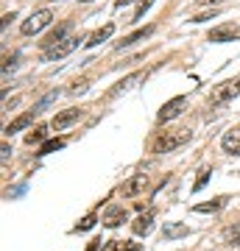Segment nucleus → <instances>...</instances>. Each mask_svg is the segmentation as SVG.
I'll list each match as a JSON object with an SVG mask.
<instances>
[{"label": "nucleus", "instance_id": "1", "mask_svg": "<svg viewBox=\"0 0 240 251\" xmlns=\"http://www.w3.org/2000/svg\"><path fill=\"white\" fill-rule=\"evenodd\" d=\"M185 143H190V128H168L154 140V153H170Z\"/></svg>", "mask_w": 240, "mask_h": 251}, {"label": "nucleus", "instance_id": "2", "mask_svg": "<svg viewBox=\"0 0 240 251\" xmlns=\"http://www.w3.org/2000/svg\"><path fill=\"white\" fill-rule=\"evenodd\" d=\"M53 23V11L51 9H39V11H34L28 20H23V25H20V31L26 36H31V34H39L42 28H48Z\"/></svg>", "mask_w": 240, "mask_h": 251}, {"label": "nucleus", "instance_id": "3", "mask_svg": "<svg viewBox=\"0 0 240 251\" xmlns=\"http://www.w3.org/2000/svg\"><path fill=\"white\" fill-rule=\"evenodd\" d=\"M240 95V81L235 78V81H223V84H218L213 92H210V103L213 106H223L226 100H232V98H238Z\"/></svg>", "mask_w": 240, "mask_h": 251}, {"label": "nucleus", "instance_id": "4", "mask_svg": "<svg viewBox=\"0 0 240 251\" xmlns=\"http://www.w3.org/2000/svg\"><path fill=\"white\" fill-rule=\"evenodd\" d=\"M79 45H81L79 36H67L64 42H59V45H53V48H48V50H45V59H48V62H53V59H64V56H70Z\"/></svg>", "mask_w": 240, "mask_h": 251}, {"label": "nucleus", "instance_id": "5", "mask_svg": "<svg viewBox=\"0 0 240 251\" xmlns=\"http://www.w3.org/2000/svg\"><path fill=\"white\" fill-rule=\"evenodd\" d=\"M185 106H187V98H185V95H176V98H170L168 103L160 109L157 120H160V123H168V120H173V117L182 115V112H185Z\"/></svg>", "mask_w": 240, "mask_h": 251}, {"label": "nucleus", "instance_id": "6", "mask_svg": "<svg viewBox=\"0 0 240 251\" xmlns=\"http://www.w3.org/2000/svg\"><path fill=\"white\" fill-rule=\"evenodd\" d=\"M148 181H151V179H148V176H142V173H140V176H132V179L123 184V196H126V198L142 196V193L148 190Z\"/></svg>", "mask_w": 240, "mask_h": 251}, {"label": "nucleus", "instance_id": "7", "mask_svg": "<svg viewBox=\"0 0 240 251\" xmlns=\"http://www.w3.org/2000/svg\"><path fill=\"white\" fill-rule=\"evenodd\" d=\"M210 42H235V39H240V28L235 25H218L210 31V36H207Z\"/></svg>", "mask_w": 240, "mask_h": 251}, {"label": "nucleus", "instance_id": "8", "mask_svg": "<svg viewBox=\"0 0 240 251\" xmlns=\"http://www.w3.org/2000/svg\"><path fill=\"white\" fill-rule=\"evenodd\" d=\"M81 117V109H64V112H59V115L53 117V128L56 131H64V128H67V126L70 123H76V120H79Z\"/></svg>", "mask_w": 240, "mask_h": 251}, {"label": "nucleus", "instance_id": "9", "mask_svg": "<svg viewBox=\"0 0 240 251\" xmlns=\"http://www.w3.org/2000/svg\"><path fill=\"white\" fill-rule=\"evenodd\" d=\"M151 34H154V25H145V28H140V31H134V34L123 36V42H117V45H115V50H123V48H132V45H137V42H142L145 36H151Z\"/></svg>", "mask_w": 240, "mask_h": 251}, {"label": "nucleus", "instance_id": "10", "mask_svg": "<svg viewBox=\"0 0 240 251\" xmlns=\"http://www.w3.org/2000/svg\"><path fill=\"white\" fill-rule=\"evenodd\" d=\"M162 234H165V240H179V237H187L190 234V226L182 224V221H170V224H165Z\"/></svg>", "mask_w": 240, "mask_h": 251}, {"label": "nucleus", "instance_id": "11", "mask_svg": "<svg viewBox=\"0 0 240 251\" xmlns=\"http://www.w3.org/2000/svg\"><path fill=\"white\" fill-rule=\"evenodd\" d=\"M70 28H73V23H62L59 28H53L51 34L45 36V42H42V45H45V48H53V45H59V42H64V39H67V31H70Z\"/></svg>", "mask_w": 240, "mask_h": 251}, {"label": "nucleus", "instance_id": "12", "mask_svg": "<svg viewBox=\"0 0 240 251\" xmlns=\"http://www.w3.org/2000/svg\"><path fill=\"white\" fill-rule=\"evenodd\" d=\"M221 145H223V151H226V153L240 156V128H238V131H226L223 140H221Z\"/></svg>", "mask_w": 240, "mask_h": 251}, {"label": "nucleus", "instance_id": "13", "mask_svg": "<svg viewBox=\"0 0 240 251\" xmlns=\"http://www.w3.org/2000/svg\"><path fill=\"white\" fill-rule=\"evenodd\" d=\"M134 234H148L154 229V212H145V215H137L132 224Z\"/></svg>", "mask_w": 240, "mask_h": 251}, {"label": "nucleus", "instance_id": "14", "mask_svg": "<svg viewBox=\"0 0 240 251\" xmlns=\"http://www.w3.org/2000/svg\"><path fill=\"white\" fill-rule=\"evenodd\" d=\"M112 34H115V25H112V23H107L104 28H98L95 34L89 36V39L84 42V45H87V48H95V45H101V42H107V39H109Z\"/></svg>", "mask_w": 240, "mask_h": 251}, {"label": "nucleus", "instance_id": "15", "mask_svg": "<svg viewBox=\"0 0 240 251\" xmlns=\"http://www.w3.org/2000/svg\"><path fill=\"white\" fill-rule=\"evenodd\" d=\"M126 221V209L123 206H109L107 215H104V224L109 226V229H115V226H120Z\"/></svg>", "mask_w": 240, "mask_h": 251}, {"label": "nucleus", "instance_id": "16", "mask_svg": "<svg viewBox=\"0 0 240 251\" xmlns=\"http://www.w3.org/2000/svg\"><path fill=\"white\" fill-rule=\"evenodd\" d=\"M34 115H36V109H34V112H26V115H20L17 120H11V123L6 126V134H14V131H23V128H28V126L34 123Z\"/></svg>", "mask_w": 240, "mask_h": 251}, {"label": "nucleus", "instance_id": "17", "mask_svg": "<svg viewBox=\"0 0 240 251\" xmlns=\"http://www.w3.org/2000/svg\"><path fill=\"white\" fill-rule=\"evenodd\" d=\"M223 204H226V198H215V201H207V204H196L193 212H198V215H204V212H218V209H223Z\"/></svg>", "mask_w": 240, "mask_h": 251}, {"label": "nucleus", "instance_id": "18", "mask_svg": "<svg viewBox=\"0 0 240 251\" xmlns=\"http://www.w3.org/2000/svg\"><path fill=\"white\" fill-rule=\"evenodd\" d=\"M226 243H229V246H235V249H240V224H235V226H229V229H226Z\"/></svg>", "mask_w": 240, "mask_h": 251}, {"label": "nucleus", "instance_id": "19", "mask_svg": "<svg viewBox=\"0 0 240 251\" xmlns=\"http://www.w3.org/2000/svg\"><path fill=\"white\" fill-rule=\"evenodd\" d=\"M64 145V140H48V143L39 148V156H48V153H53V151H59Z\"/></svg>", "mask_w": 240, "mask_h": 251}, {"label": "nucleus", "instance_id": "20", "mask_svg": "<svg viewBox=\"0 0 240 251\" xmlns=\"http://www.w3.org/2000/svg\"><path fill=\"white\" fill-rule=\"evenodd\" d=\"M210 176H213V171H210V168H201V173H198V179H196V184H193V190H204V184L207 181H210Z\"/></svg>", "mask_w": 240, "mask_h": 251}, {"label": "nucleus", "instance_id": "21", "mask_svg": "<svg viewBox=\"0 0 240 251\" xmlns=\"http://www.w3.org/2000/svg\"><path fill=\"white\" fill-rule=\"evenodd\" d=\"M101 251H129V243H123V240H109Z\"/></svg>", "mask_w": 240, "mask_h": 251}, {"label": "nucleus", "instance_id": "22", "mask_svg": "<svg viewBox=\"0 0 240 251\" xmlns=\"http://www.w3.org/2000/svg\"><path fill=\"white\" fill-rule=\"evenodd\" d=\"M151 3H154V0H140V6H137V11H134V20H132V23L142 20V14H145V11L151 9Z\"/></svg>", "mask_w": 240, "mask_h": 251}, {"label": "nucleus", "instance_id": "23", "mask_svg": "<svg viewBox=\"0 0 240 251\" xmlns=\"http://www.w3.org/2000/svg\"><path fill=\"white\" fill-rule=\"evenodd\" d=\"M218 17V9H210V11H201V14H196V17L190 20V23H207V20Z\"/></svg>", "mask_w": 240, "mask_h": 251}, {"label": "nucleus", "instance_id": "24", "mask_svg": "<svg viewBox=\"0 0 240 251\" xmlns=\"http://www.w3.org/2000/svg\"><path fill=\"white\" fill-rule=\"evenodd\" d=\"M45 134H48V128H36V131H31V134L26 137V143H28V145H34V143H39Z\"/></svg>", "mask_w": 240, "mask_h": 251}, {"label": "nucleus", "instance_id": "25", "mask_svg": "<svg viewBox=\"0 0 240 251\" xmlns=\"http://www.w3.org/2000/svg\"><path fill=\"white\" fill-rule=\"evenodd\" d=\"M92 226H95V215H87L79 226H76V229H79V232H87V229H92Z\"/></svg>", "mask_w": 240, "mask_h": 251}, {"label": "nucleus", "instance_id": "26", "mask_svg": "<svg viewBox=\"0 0 240 251\" xmlns=\"http://www.w3.org/2000/svg\"><path fill=\"white\" fill-rule=\"evenodd\" d=\"M87 90V78H81V81H76L70 87V95H81V92Z\"/></svg>", "mask_w": 240, "mask_h": 251}, {"label": "nucleus", "instance_id": "27", "mask_svg": "<svg viewBox=\"0 0 240 251\" xmlns=\"http://www.w3.org/2000/svg\"><path fill=\"white\" fill-rule=\"evenodd\" d=\"M17 59H20L17 53L11 56V59H6V67H3V75H9V70H14V67H17Z\"/></svg>", "mask_w": 240, "mask_h": 251}, {"label": "nucleus", "instance_id": "28", "mask_svg": "<svg viewBox=\"0 0 240 251\" xmlns=\"http://www.w3.org/2000/svg\"><path fill=\"white\" fill-rule=\"evenodd\" d=\"M20 103V98H11V100H6V103H3V109H11V106H17Z\"/></svg>", "mask_w": 240, "mask_h": 251}, {"label": "nucleus", "instance_id": "29", "mask_svg": "<svg viewBox=\"0 0 240 251\" xmlns=\"http://www.w3.org/2000/svg\"><path fill=\"white\" fill-rule=\"evenodd\" d=\"M129 3H134V0H115V6H117V9H123V6H129Z\"/></svg>", "mask_w": 240, "mask_h": 251}, {"label": "nucleus", "instance_id": "30", "mask_svg": "<svg viewBox=\"0 0 240 251\" xmlns=\"http://www.w3.org/2000/svg\"><path fill=\"white\" fill-rule=\"evenodd\" d=\"M201 3H210L213 9H218V3H226V0H201Z\"/></svg>", "mask_w": 240, "mask_h": 251}, {"label": "nucleus", "instance_id": "31", "mask_svg": "<svg viewBox=\"0 0 240 251\" xmlns=\"http://www.w3.org/2000/svg\"><path fill=\"white\" fill-rule=\"evenodd\" d=\"M81 3H89V0H81Z\"/></svg>", "mask_w": 240, "mask_h": 251}]
</instances>
